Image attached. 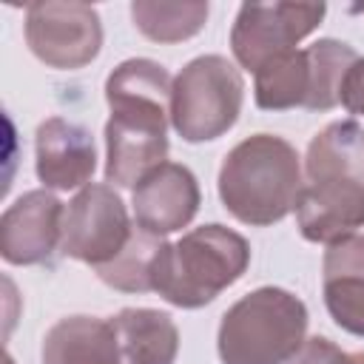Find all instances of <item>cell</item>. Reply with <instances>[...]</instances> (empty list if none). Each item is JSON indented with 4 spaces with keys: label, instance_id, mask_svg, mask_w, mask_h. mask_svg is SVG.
Masks as SVG:
<instances>
[{
    "label": "cell",
    "instance_id": "1",
    "mask_svg": "<svg viewBox=\"0 0 364 364\" xmlns=\"http://www.w3.org/2000/svg\"><path fill=\"white\" fill-rule=\"evenodd\" d=\"M301 185V159L276 134L242 139L219 168V199L225 210L250 228L276 225L296 210Z\"/></svg>",
    "mask_w": 364,
    "mask_h": 364
},
{
    "label": "cell",
    "instance_id": "2",
    "mask_svg": "<svg viewBox=\"0 0 364 364\" xmlns=\"http://www.w3.org/2000/svg\"><path fill=\"white\" fill-rule=\"evenodd\" d=\"M250 264V245L225 225H202L176 242H162L151 267V290L168 304L196 310L236 284Z\"/></svg>",
    "mask_w": 364,
    "mask_h": 364
},
{
    "label": "cell",
    "instance_id": "3",
    "mask_svg": "<svg viewBox=\"0 0 364 364\" xmlns=\"http://www.w3.org/2000/svg\"><path fill=\"white\" fill-rule=\"evenodd\" d=\"M307 307L284 287H256L219 321L222 364H287L304 344Z\"/></svg>",
    "mask_w": 364,
    "mask_h": 364
},
{
    "label": "cell",
    "instance_id": "4",
    "mask_svg": "<svg viewBox=\"0 0 364 364\" xmlns=\"http://www.w3.org/2000/svg\"><path fill=\"white\" fill-rule=\"evenodd\" d=\"M355 60V48L333 37L293 48L253 74V100L262 111H330L341 102V82Z\"/></svg>",
    "mask_w": 364,
    "mask_h": 364
},
{
    "label": "cell",
    "instance_id": "5",
    "mask_svg": "<svg viewBox=\"0 0 364 364\" xmlns=\"http://www.w3.org/2000/svg\"><path fill=\"white\" fill-rule=\"evenodd\" d=\"M245 102V80L222 54L191 60L171 91V125L185 142H210L228 134Z\"/></svg>",
    "mask_w": 364,
    "mask_h": 364
},
{
    "label": "cell",
    "instance_id": "6",
    "mask_svg": "<svg viewBox=\"0 0 364 364\" xmlns=\"http://www.w3.org/2000/svg\"><path fill=\"white\" fill-rule=\"evenodd\" d=\"M105 122V179L117 188H136L168 156L171 102L145 94L108 97Z\"/></svg>",
    "mask_w": 364,
    "mask_h": 364
},
{
    "label": "cell",
    "instance_id": "7",
    "mask_svg": "<svg viewBox=\"0 0 364 364\" xmlns=\"http://www.w3.org/2000/svg\"><path fill=\"white\" fill-rule=\"evenodd\" d=\"M131 236L134 228L119 193L111 185L88 182L65 208L60 253L97 270L114 262L125 250Z\"/></svg>",
    "mask_w": 364,
    "mask_h": 364
},
{
    "label": "cell",
    "instance_id": "8",
    "mask_svg": "<svg viewBox=\"0 0 364 364\" xmlns=\"http://www.w3.org/2000/svg\"><path fill=\"white\" fill-rule=\"evenodd\" d=\"M324 3H242L230 28V51L247 71L296 48L324 20Z\"/></svg>",
    "mask_w": 364,
    "mask_h": 364
},
{
    "label": "cell",
    "instance_id": "9",
    "mask_svg": "<svg viewBox=\"0 0 364 364\" xmlns=\"http://www.w3.org/2000/svg\"><path fill=\"white\" fill-rule=\"evenodd\" d=\"M26 43L48 68L71 71L97 60L102 48V23L88 3L43 0L26 9Z\"/></svg>",
    "mask_w": 364,
    "mask_h": 364
},
{
    "label": "cell",
    "instance_id": "10",
    "mask_svg": "<svg viewBox=\"0 0 364 364\" xmlns=\"http://www.w3.org/2000/svg\"><path fill=\"white\" fill-rule=\"evenodd\" d=\"M65 205L46 188L26 191L0 219V256L9 264H48L63 242Z\"/></svg>",
    "mask_w": 364,
    "mask_h": 364
},
{
    "label": "cell",
    "instance_id": "11",
    "mask_svg": "<svg viewBox=\"0 0 364 364\" xmlns=\"http://www.w3.org/2000/svg\"><path fill=\"white\" fill-rule=\"evenodd\" d=\"M202 193L191 168L162 162L134 188V222L151 236H168L193 222Z\"/></svg>",
    "mask_w": 364,
    "mask_h": 364
},
{
    "label": "cell",
    "instance_id": "12",
    "mask_svg": "<svg viewBox=\"0 0 364 364\" xmlns=\"http://www.w3.org/2000/svg\"><path fill=\"white\" fill-rule=\"evenodd\" d=\"M299 233L316 245H333L364 228V182L307 179L296 199Z\"/></svg>",
    "mask_w": 364,
    "mask_h": 364
},
{
    "label": "cell",
    "instance_id": "13",
    "mask_svg": "<svg viewBox=\"0 0 364 364\" xmlns=\"http://www.w3.org/2000/svg\"><path fill=\"white\" fill-rule=\"evenodd\" d=\"M97 168V148L88 128L48 117L34 134V171L46 191L85 188Z\"/></svg>",
    "mask_w": 364,
    "mask_h": 364
},
{
    "label": "cell",
    "instance_id": "14",
    "mask_svg": "<svg viewBox=\"0 0 364 364\" xmlns=\"http://www.w3.org/2000/svg\"><path fill=\"white\" fill-rule=\"evenodd\" d=\"M321 293L330 318L350 336L364 338V236L353 233L327 245Z\"/></svg>",
    "mask_w": 364,
    "mask_h": 364
},
{
    "label": "cell",
    "instance_id": "15",
    "mask_svg": "<svg viewBox=\"0 0 364 364\" xmlns=\"http://www.w3.org/2000/svg\"><path fill=\"white\" fill-rule=\"evenodd\" d=\"M43 364H119V344L111 318L65 316L43 338Z\"/></svg>",
    "mask_w": 364,
    "mask_h": 364
},
{
    "label": "cell",
    "instance_id": "16",
    "mask_svg": "<svg viewBox=\"0 0 364 364\" xmlns=\"http://www.w3.org/2000/svg\"><path fill=\"white\" fill-rule=\"evenodd\" d=\"M119 364H173L179 353V330L173 318L151 307H125L114 318Z\"/></svg>",
    "mask_w": 364,
    "mask_h": 364
},
{
    "label": "cell",
    "instance_id": "17",
    "mask_svg": "<svg viewBox=\"0 0 364 364\" xmlns=\"http://www.w3.org/2000/svg\"><path fill=\"white\" fill-rule=\"evenodd\" d=\"M304 176L364 182V125L338 119L321 128L307 145Z\"/></svg>",
    "mask_w": 364,
    "mask_h": 364
},
{
    "label": "cell",
    "instance_id": "18",
    "mask_svg": "<svg viewBox=\"0 0 364 364\" xmlns=\"http://www.w3.org/2000/svg\"><path fill=\"white\" fill-rule=\"evenodd\" d=\"M208 3L202 0H182V3H165V0H134L131 17L134 26L151 40V43H182L202 31L208 20Z\"/></svg>",
    "mask_w": 364,
    "mask_h": 364
},
{
    "label": "cell",
    "instance_id": "19",
    "mask_svg": "<svg viewBox=\"0 0 364 364\" xmlns=\"http://www.w3.org/2000/svg\"><path fill=\"white\" fill-rule=\"evenodd\" d=\"M159 247H162L159 236H151V233L136 228L131 242L125 245V250L114 262L97 267V276L114 290L145 293V290H151V267H154V259H156Z\"/></svg>",
    "mask_w": 364,
    "mask_h": 364
},
{
    "label": "cell",
    "instance_id": "20",
    "mask_svg": "<svg viewBox=\"0 0 364 364\" xmlns=\"http://www.w3.org/2000/svg\"><path fill=\"white\" fill-rule=\"evenodd\" d=\"M287 364H353V353H344L324 336L304 338L301 350Z\"/></svg>",
    "mask_w": 364,
    "mask_h": 364
},
{
    "label": "cell",
    "instance_id": "21",
    "mask_svg": "<svg viewBox=\"0 0 364 364\" xmlns=\"http://www.w3.org/2000/svg\"><path fill=\"white\" fill-rule=\"evenodd\" d=\"M341 105L350 114L364 117V57H358L350 65V71L341 82Z\"/></svg>",
    "mask_w": 364,
    "mask_h": 364
},
{
    "label": "cell",
    "instance_id": "22",
    "mask_svg": "<svg viewBox=\"0 0 364 364\" xmlns=\"http://www.w3.org/2000/svg\"><path fill=\"white\" fill-rule=\"evenodd\" d=\"M353 364H364V353H353Z\"/></svg>",
    "mask_w": 364,
    "mask_h": 364
},
{
    "label": "cell",
    "instance_id": "23",
    "mask_svg": "<svg viewBox=\"0 0 364 364\" xmlns=\"http://www.w3.org/2000/svg\"><path fill=\"white\" fill-rule=\"evenodd\" d=\"M353 11H358V14H364V6H353Z\"/></svg>",
    "mask_w": 364,
    "mask_h": 364
}]
</instances>
